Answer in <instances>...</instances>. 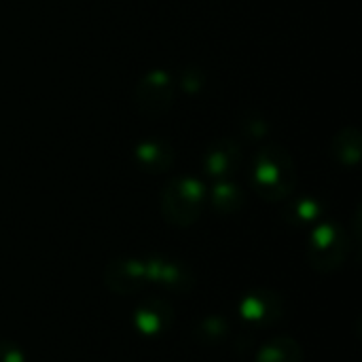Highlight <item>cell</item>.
I'll list each match as a JSON object with an SVG mask.
<instances>
[{"mask_svg":"<svg viewBox=\"0 0 362 362\" xmlns=\"http://www.w3.org/2000/svg\"><path fill=\"white\" fill-rule=\"evenodd\" d=\"M252 185L267 202L286 199L297 185V170L293 157L278 144L263 146L252 165Z\"/></svg>","mask_w":362,"mask_h":362,"instance_id":"cell-1","label":"cell"},{"mask_svg":"<svg viewBox=\"0 0 362 362\" xmlns=\"http://www.w3.org/2000/svg\"><path fill=\"white\" fill-rule=\"evenodd\" d=\"M144 265H146V280L163 286L170 293H189L195 286L193 272L180 261L165 259V257H151L144 259Z\"/></svg>","mask_w":362,"mask_h":362,"instance_id":"cell-7","label":"cell"},{"mask_svg":"<svg viewBox=\"0 0 362 362\" xmlns=\"http://www.w3.org/2000/svg\"><path fill=\"white\" fill-rule=\"evenodd\" d=\"M348 252V233L337 223H320L312 229L308 242V261L318 274H335L341 269Z\"/></svg>","mask_w":362,"mask_h":362,"instance_id":"cell-3","label":"cell"},{"mask_svg":"<svg viewBox=\"0 0 362 362\" xmlns=\"http://www.w3.org/2000/svg\"><path fill=\"white\" fill-rule=\"evenodd\" d=\"M0 362H25V352L6 339H0Z\"/></svg>","mask_w":362,"mask_h":362,"instance_id":"cell-16","label":"cell"},{"mask_svg":"<svg viewBox=\"0 0 362 362\" xmlns=\"http://www.w3.org/2000/svg\"><path fill=\"white\" fill-rule=\"evenodd\" d=\"M134 157H136V163L148 174L168 172L174 163V151L161 140H146L138 144Z\"/></svg>","mask_w":362,"mask_h":362,"instance_id":"cell-10","label":"cell"},{"mask_svg":"<svg viewBox=\"0 0 362 362\" xmlns=\"http://www.w3.org/2000/svg\"><path fill=\"white\" fill-rule=\"evenodd\" d=\"M174 325V308L161 297L144 299L134 310V327L144 337H159Z\"/></svg>","mask_w":362,"mask_h":362,"instance_id":"cell-8","label":"cell"},{"mask_svg":"<svg viewBox=\"0 0 362 362\" xmlns=\"http://www.w3.org/2000/svg\"><path fill=\"white\" fill-rule=\"evenodd\" d=\"M197 74H199L197 68H187V70L182 72L180 83H182V87H185L187 91H195V89H199V85L204 83L202 76H197Z\"/></svg>","mask_w":362,"mask_h":362,"instance_id":"cell-17","label":"cell"},{"mask_svg":"<svg viewBox=\"0 0 362 362\" xmlns=\"http://www.w3.org/2000/svg\"><path fill=\"white\" fill-rule=\"evenodd\" d=\"M212 208L221 214H233L244 206V193L233 182H218L210 193Z\"/></svg>","mask_w":362,"mask_h":362,"instance_id":"cell-14","label":"cell"},{"mask_svg":"<svg viewBox=\"0 0 362 362\" xmlns=\"http://www.w3.org/2000/svg\"><path fill=\"white\" fill-rule=\"evenodd\" d=\"M322 214V208L316 199H310V197H303V199H297L295 204H291L286 210H284V218L291 223V225H310V223H316Z\"/></svg>","mask_w":362,"mask_h":362,"instance_id":"cell-15","label":"cell"},{"mask_svg":"<svg viewBox=\"0 0 362 362\" xmlns=\"http://www.w3.org/2000/svg\"><path fill=\"white\" fill-rule=\"evenodd\" d=\"M238 312H240V318L252 329L272 327L284 316V299L278 291L255 288L242 297Z\"/></svg>","mask_w":362,"mask_h":362,"instance_id":"cell-4","label":"cell"},{"mask_svg":"<svg viewBox=\"0 0 362 362\" xmlns=\"http://www.w3.org/2000/svg\"><path fill=\"white\" fill-rule=\"evenodd\" d=\"M231 333V325L225 316H218V314H212V316H206L197 322V327L193 329V337L199 346H206V348H214V346H221Z\"/></svg>","mask_w":362,"mask_h":362,"instance_id":"cell-12","label":"cell"},{"mask_svg":"<svg viewBox=\"0 0 362 362\" xmlns=\"http://www.w3.org/2000/svg\"><path fill=\"white\" fill-rule=\"evenodd\" d=\"M331 153L341 165H348V168L356 165L361 159V134H358V129H354V127L341 129L331 142Z\"/></svg>","mask_w":362,"mask_h":362,"instance_id":"cell-13","label":"cell"},{"mask_svg":"<svg viewBox=\"0 0 362 362\" xmlns=\"http://www.w3.org/2000/svg\"><path fill=\"white\" fill-rule=\"evenodd\" d=\"M305 354L297 339L293 337H276L261 346L255 362H303Z\"/></svg>","mask_w":362,"mask_h":362,"instance_id":"cell-11","label":"cell"},{"mask_svg":"<svg viewBox=\"0 0 362 362\" xmlns=\"http://www.w3.org/2000/svg\"><path fill=\"white\" fill-rule=\"evenodd\" d=\"M206 189L199 180L180 176L170 180L161 191V214L174 227H191L204 210Z\"/></svg>","mask_w":362,"mask_h":362,"instance_id":"cell-2","label":"cell"},{"mask_svg":"<svg viewBox=\"0 0 362 362\" xmlns=\"http://www.w3.org/2000/svg\"><path fill=\"white\" fill-rule=\"evenodd\" d=\"M104 286L121 297H129V295H138L146 284V265L144 259H115L104 267L102 274Z\"/></svg>","mask_w":362,"mask_h":362,"instance_id":"cell-6","label":"cell"},{"mask_svg":"<svg viewBox=\"0 0 362 362\" xmlns=\"http://www.w3.org/2000/svg\"><path fill=\"white\" fill-rule=\"evenodd\" d=\"M204 168H206V172L210 176H214L218 180L231 176L240 168V146L233 140H229V138L216 140L206 151Z\"/></svg>","mask_w":362,"mask_h":362,"instance_id":"cell-9","label":"cell"},{"mask_svg":"<svg viewBox=\"0 0 362 362\" xmlns=\"http://www.w3.org/2000/svg\"><path fill=\"white\" fill-rule=\"evenodd\" d=\"M174 98V83L163 70L148 72L134 91V102L138 112L146 117H157L165 112Z\"/></svg>","mask_w":362,"mask_h":362,"instance_id":"cell-5","label":"cell"}]
</instances>
